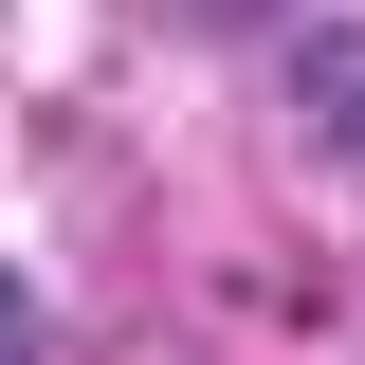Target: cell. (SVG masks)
I'll list each match as a JSON object with an SVG mask.
<instances>
[{
    "label": "cell",
    "mask_w": 365,
    "mask_h": 365,
    "mask_svg": "<svg viewBox=\"0 0 365 365\" xmlns=\"http://www.w3.org/2000/svg\"><path fill=\"white\" fill-rule=\"evenodd\" d=\"M0 365H37V292H19V274H0Z\"/></svg>",
    "instance_id": "obj_1"
}]
</instances>
